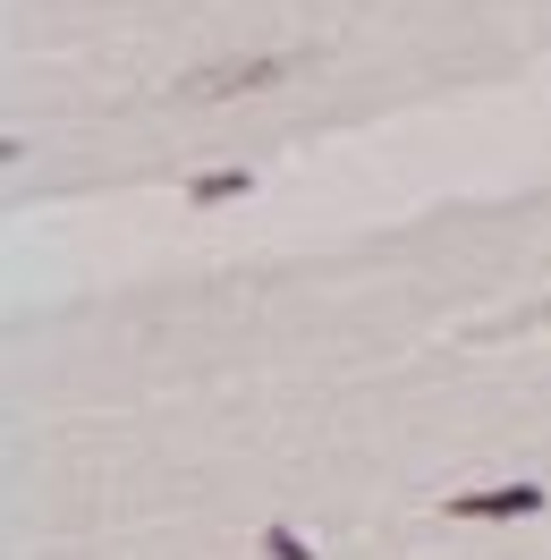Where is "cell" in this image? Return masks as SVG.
I'll return each mask as SVG.
<instances>
[{
  "mask_svg": "<svg viewBox=\"0 0 551 560\" xmlns=\"http://www.w3.org/2000/svg\"><path fill=\"white\" fill-rule=\"evenodd\" d=\"M289 77V60H221V69H196L178 94L187 103H221V94H255V85H280Z\"/></svg>",
  "mask_w": 551,
  "mask_h": 560,
  "instance_id": "6da1fadb",
  "label": "cell"
},
{
  "mask_svg": "<svg viewBox=\"0 0 551 560\" xmlns=\"http://www.w3.org/2000/svg\"><path fill=\"white\" fill-rule=\"evenodd\" d=\"M255 178L246 171H212V178H196V205H230V196H246Z\"/></svg>",
  "mask_w": 551,
  "mask_h": 560,
  "instance_id": "3957f363",
  "label": "cell"
},
{
  "mask_svg": "<svg viewBox=\"0 0 551 560\" xmlns=\"http://www.w3.org/2000/svg\"><path fill=\"white\" fill-rule=\"evenodd\" d=\"M543 510V485H501V492H458L449 518H535Z\"/></svg>",
  "mask_w": 551,
  "mask_h": 560,
  "instance_id": "7a4b0ae2",
  "label": "cell"
},
{
  "mask_svg": "<svg viewBox=\"0 0 551 560\" xmlns=\"http://www.w3.org/2000/svg\"><path fill=\"white\" fill-rule=\"evenodd\" d=\"M263 544H272V560H314L306 544H297V535H289V526H272V535H263Z\"/></svg>",
  "mask_w": 551,
  "mask_h": 560,
  "instance_id": "277c9868",
  "label": "cell"
}]
</instances>
